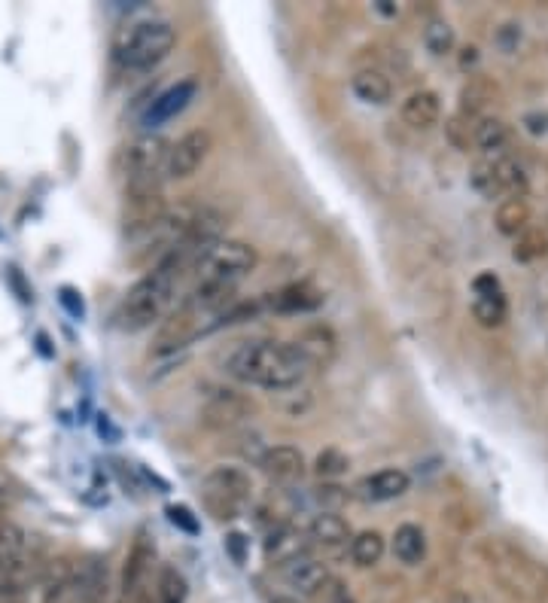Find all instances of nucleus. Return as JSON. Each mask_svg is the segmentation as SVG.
Segmentation results:
<instances>
[{
    "instance_id": "1",
    "label": "nucleus",
    "mask_w": 548,
    "mask_h": 603,
    "mask_svg": "<svg viewBox=\"0 0 548 603\" xmlns=\"http://www.w3.org/2000/svg\"><path fill=\"white\" fill-rule=\"evenodd\" d=\"M226 375L265 390H293L308 378V363L290 342H244L229 351Z\"/></svg>"
},
{
    "instance_id": "2",
    "label": "nucleus",
    "mask_w": 548,
    "mask_h": 603,
    "mask_svg": "<svg viewBox=\"0 0 548 603\" xmlns=\"http://www.w3.org/2000/svg\"><path fill=\"white\" fill-rule=\"evenodd\" d=\"M186 278H189V275L183 272V268H180L174 259H168V256L159 259V262L150 268V272L125 293V299H122V305H119V314H116V317H119V326L137 332V329H147V326L165 320L168 311L174 308L177 290H180V284H183Z\"/></svg>"
},
{
    "instance_id": "3",
    "label": "nucleus",
    "mask_w": 548,
    "mask_h": 603,
    "mask_svg": "<svg viewBox=\"0 0 548 603\" xmlns=\"http://www.w3.org/2000/svg\"><path fill=\"white\" fill-rule=\"evenodd\" d=\"M174 43L177 31L168 19H141L116 37L113 58L125 71H153L156 64L168 58Z\"/></svg>"
},
{
    "instance_id": "4",
    "label": "nucleus",
    "mask_w": 548,
    "mask_h": 603,
    "mask_svg": "<svg viewBox=\"0 0 548 603\" xmlns=\"http://www.w3.org/2000/svg\"><path fill=\"white\" fill-rule=\"evenodd\" d=\"M256 268V250L244 241H229L223 238L208 256L201 259L195 268L192 284L195 287H211V290H226L235 293V287Z\"/></svg>"
},
{
    "instance_id": "5",
    "label": "nucleus",
    "mask_w": 548,
    "mask_h": 603,
    "mask_svg": "<svg viewBox=\"0 0 548 603\" xmlns=\"http://www.w3.org/2000/svg\"><path fill=\"white\" fill-rule=\"evenodd\" d=\"M250 497H253V482L241 466H217L204 476V485H201L204 509L220 521L238 518L250 506Z\"/></svg>"
},
{
    "instance_id": "6",
    "label": "nucleus",
    "mask_w": 548,
    "mask_h": 603,
    "mask_svg": "<svg viewBox=\"0 0 548 603\" xmlns=\"http://www.w3.org/2000/svg\"><path fill=\"white\" fill-rule=\"evenodd\" d=\"M107 564L86 561L80 567H61L46 585V603H104Z\"/></svg>"
},
{
    "instance_id": "7",
    "label": "nucleus",
    "mask_w": 548,
    "mask_h": 603,
    "mask_svg": "<svg viewBox=\"0 0 548 603\" xmlns=\"http://www.w3.org/2000/svg\"><path fill=\"white\" fill-rule=\"evenodd\" d=\"M171 144L159 134H144L122 153V171L128 177V186H162L165 177V159Z\"/></svg>"
},
{
    "instance_id": "8",
    "label": "nucleus",
    "mask_w": 548,
    "mask_h": 603,
    "mask_svg": "<svg viewBox=\"0 0 548 603\" xmlns=\"http://www.w3.org/2000/svg\"><path fill=\"white\" fill-rule=\"evenodd\" d=\"M469 183L482 198H509L524 192V171L509 156H482L469 171Z\"/></svg>"
},
{
    "instance_id": "9",
    "label": "nucleus",
    "mask_w": 548,
    "mask_h": 603,
    "mask_svg": "<svg viewBox=\"0 0 548 603\" xmlns=\"http://www.w3.org/2000/svg\"><path fill=\"white\" fill-rule=\"evenodd\" d=\"M491 567L500 573V579L521 594H539L542 591V576L545 567L530 561L521 549H512L509 543H491Z\"/></svg>"
},
{
    "instance_id": "10",
    "label": "nucleus",
    "mask_w": 548,
    "mask_h": 603,
    "mask_svg": "<svg viewBox=\"0 0 548 603\" xmlns=\"http://www.w3.org/2000/svg\"><path fill=\"white\" fill-rule=\"evenodd\" d=\"M150 564H153V549L144 543V536L134 543L131 555L125 558V573H122V591L119 603H159L150 588Z\"/></svg>"
},
{
    "instance_id": "11",
    "label": "nucleus",
    "mask_w": 548,
    "mask_h": 603,
    "mask_svg": "<svg viewBox=\"0 0 548 603\" xmlns=\"http://www.w3.org/2000/svg\"><path fill=\"white\" fill-rule=\"evenodd\" d=\"M211 153V134L204 128H195L189 134H183V138L177 144H171L168 150V159H165V177L168 180H183V177H192L201 162L208 159Z\"/></svg>"
},
{
    "instance_id": "12",
    "label": "nucleus",
    "mask_w": 548,
    "mask_h": 603,
    "mask_svg": "<svg viewBox=\"0 0 548 603\" xmlns=\"http://www.w3.org/2000/svg\"><path fill=\"white\" fill-rule=\"evenodd\" d=\"M472 290H475L472 317L482 323V326H488V329L500 326L506 320V296H503L500 281L491 272H485V275H478L472 281Z\"/></svg>"
},
{
    "instance_id": "13",
    "label": "nucleus",
    "mask_w": 548,
    "mask_h": 603,
    "mask_svg": "<svg viewBox=\"0 0 548 603\" xmlns=\"http://www.w3.org/2000/svg\"><path fill=\"white\" fill-rule=\"evenodd\" d=\"M278 570H281V579L293 591H299L305 597L320 594V588H326V582H329V567L323 561L311 558L308 552L299 555V558H293V561H287V564H281Z\"/></svg>"
},
{
    "instance_id": "14",
    "label": "nucleus",
    "mask_w": 548,
    "mask_h": 603,
    "mask_svg": "<svg viewBox=\"0 0 548 603\" xmlns=\"http://www.w3.org/2000/svg\"><path fill=\"white\" fill-rule=\"evenodd\" d=\"M408 488H411V479L402 469H378V473L363 476L354 485V494L363 503H390V500H399Z\"/></svg>"
},
{
    "instance_id": "15",
    "label": "nucleus",
    "mask_w": 548,
    "mask_h": 603,
    "mask_svg": "<svg viewBox=\"0 0 548 603\" xmlns=\"http://www.w3.org/2000/svg\"><path fill=\"white\" fill-rule=\"evenodd\" d=\"M256 466L262 469V473H265L271 482L293 485V482H299L302 473H305V457H302V451L293 448V445H274V448H265V454L259 457Z\"/></svg>"
},
{
    "instance_id": "16",
    "label": "nucleus",
    "mask_w": 548,
    "mask_h": 603,
    "mask_svg": "<svg viewBox=\"0 0 548 603\" xmlns=\"http://www.w3.org/2000/svg\"><path fill=\"white\" fill-rule=\"evenodd\" d=\"M195 92H198V83H195V80H180L177 86L165 89V92H162L159 98H153V104L147 107L144 125H147V128H156V125L174 119L177 113H183V110L189 107V101L195 98Z\"/></svg>"
},
{
    "instance_id": "17",
    "label": "nucleus",
    "mask_w": 548,
    "mask_h": 603,
    "mask_svg": "<svg viewBox=\"0 0 548 603\" xmlns=\"http://www.w3.org/2000/svg\"><path fill=\"white\" fill-rule=\"evenodd\" d=\"M299 357L308 363V369H320V366H329L332 357H335V335L329 326H308L305 332H299V339L290 342Z\"/></svg>"
},
{
    "instance_id": "18",
    "label": "nucleus",
    "mask_w": 548,
    "mask_h": 603,
    "mask_svg": "<svg viewBox=\"0 0 548 603\" xmlns=\"http://www.w3.org/2000/svg\"><path fill=\"white\" fill-rule=\"evenodd\" d=\"M439 119H442V101H439V95L430 92V89L411 92V95L402 101V122L411 125V128L427 131V128H433Z\"/></svg>"
},
{
    "instance_id": "19",
    "label": "nucleus",
    "mask_w": 548,
    "mask_h": 603,
    "mask_svg": "<svg viewBox=\"0 0 548 603\" xmlns=\"http://www.w3.org/2000/svg\"><path fill=\"white\" fill-rule=\"evenodd\" d=\"M308 536H311L317 546H323L329 552L345 549L354 540L348 521L341 518L338 512H320V515H314V521L308 524Z\"/></svg>"
},
{
    "instance_id": "20",
    "label": "nucleus",
    "mask_w": 548,
    "mask_h": 603,
    "mask_svg": "<svg viewBox=\"0 0 548 603\" xmlns=\"http://www.w3.org/2000/svg\"><path fill=\"white\" fill-rule=\"evenodd\" d=\"M472 144L482 150L485 156H509V144H512V131L503 119L494 116H482L472 128Z\"/></svg>"
},
{
    "instance_id": "21",
    "label": "nucleus",
    "mask_w": 548,
    "mask_h": 603,
    "mask_svg": "<svg viewBox=\"0 0 548 603\" xmlns=\"http://www.w3.org/2000/svg\"><path fill=\"white\" fill-rule=\"evenodd\" d=\"M305 555V543H302V533L293 524H278L265 540V558L271 564H287L293 558Z\"/></svg>"
},
{
    "instance_id": "22",
    "label": "nucleus",
    "mask_w": 548,
    "mask_h": 603,
    "mask_svg": "<svg viewBox=\"0 0 548 603\" xmlns=\"http://www.w3.org/2000/svg\"><path fill=\"white\" fill-rule=\"evenodd\" d=\"M393 555L408 567H418L427 558V533L418 524H399L393 533Z\"/></svg>"
},
{
    "instance_id": "23",
    "label": "nucleus",
    "mask_w": 548,
    "mask_h": 603,
    "mask_svg": "<svg viewBox=\"0 0 548 603\" xmlns=\"http://www.w3.org/2000/svg\"><path fill=\"white\" fill-rule=\"evenodd\" d=\"M323 305V293L311 284H290L281 293H274L271 308L281 314H305Z\"/></svg>"
},
{
    "instance_id": "24",
    "label": "nucleus",
    "mask_w": 548,
    "mask_h": 603,
    "mask_svg": "<svg viewBox=\"0 0 548 603\" xmlns=\"http://www.w3.org/2000/svg\"><path fill=\"white\" fill-rule=\"evenodd\" d=\"M250 412H253V406H250L244 396H238V393H232V390H220V393L211 399V406H208V421L217 424V427H235V424L244 421Z\"/></svg>"
},
{
    "instance_id": "25",
    "label": "nucleus",
    "mask_w": 548,
    "mask_h": 603,
    "mask_svg": "<svg viewBox=\"0 0 548 603\" xmlns=\"http://www.w3.org/2000/svg\"><path fill=\"white\" fill-rule=\"evenodd\" d=\"M351 92L363 101V104H387L393 98V83L381 74V71H372V67H366V71L354 74L351 80Z\"/></svg>"
},
{
    "instance_id": "26",
    "label": "nucleus",
    "mask_w": 548,
    "mask_h": 603,
    "mask_svg": "<svg viewBox=\"0 0 548 603\" xmlns=\"http://www.w3.org/2000/svg\"><path fill=\"white\" fill-rule=\"evenodd\" d=\"M497 229L506 238H518L521 232L530 229V205L521 195H509L497 205Z\"/></svg>"
},
{
    "instance_id": "27",
    "label": "nucleus",
    "mask_w": 548,
    "mask_h": 603,
    "mask_svg": "<svg viewBox=\"0 0 548 603\" xmlns=\"http://www.w3.org/2000/svg\"><path fill=\"white\" fill-rule=\"evenodd\" d=\"M384 552H387V546L378 530H363L351 540V558L357 567H375L384 558Z\"/></svg>"
},
{
    "instance_id": "28",
    "label": "nucleus",
    "mask_w": 548,
    "mask_h": 603,
    "mask_svg": "<svg viewBox=\"0 0 548 603\" xmlns=\"http://www.w3.org/2000/svg\"><path fill=\"white\" fill-rule=\"evenodd\" d=\"M491 98H494V89H491V83H485V80H469L466 83V89H463V95H460V116H466V119H472V122H478L482 119V110L491 104Z\"/></svg>"
},
{
    "instance_id": "29",
    "label": "nucleus",
    "mask_w": 548,
    "mask_h": 603,
    "mask_svg": "<svg viewBox=\"0 0 548 603\" xmlns=\"http://www.w3.org/2000/svg\"><path fill=\"white\" fill-rule=\"evenodd\" d=\"M186 594H189L186 579L174 567H162L159 570V582H156V600L159 603H183Z\"/></svg>"
},
{
    "instance_id": "30",
    "label": "nucleus",
    "mask_w": 548,
    "mask_h": 603,
    "mask_svg": "<svg viewBox=\"0 0 548 603\" xmlns=\"http://www.w3.org/2000/svg\"><path fill=\"white\" fill-rule=\"evenodd\" d=\"M512 253L521 262H533V259H539V256L548 253V235L539 232V229H527V232H521L515 238V250Z\"/></svg>"
},
{
    "instance_id": "31",
    "label": "nucleus",
    "mask_w": 548,
    "mask_h": 603,
    "mask_svg": "<svg viewBox=\"0 0 548 603\" xmlns=\"http://www.w3.org/2000/svg\"><path fill=\"white\" fill-rule=\"evenodd\" d=\"M348 466H351V460H348L345 451L326 448V451H320L317 460H314V473H317L320 479H338V476L348 473Z\"/></svg>"
},
{
    "instance_id": "32",
    "label": "nucleus",
    "mask_w": 548,
    "mask_h": 603,
    "mask_svg": "<svg viewBox=\"0 0 548 603\" xmlns=\"http://www.w3.org/2000/svg\"><path fill=\"white\" fill-rule=\"evenodd\" d=\"M424 46L433 52V55H448L454 49V28L442 19H433L424 31Z\"/></svg>"
},
{
    "instance_id": "33",
    "label": "nucleus",
    "mask_w": 548,
    "mask_h": 603,
    "mask_svg": "<svg viewBox=\"0 0 548 603\" xmlns=\"http://www.w3.org/2000/svg\"><path fill=\"white\" fill-rule=\"evenodd\" d=\"M469 125L475 128V122L472 119H466V116H454L448 125H445V131H448V141L457 147V150H469V144H472V131H469Z\"/></svg>"
},
{
    "instance_id": "34",
    "label": "nucleus",
    "mask_w": 548,
    "mask_h": 603,
    "mask_svg": "<svg viewBox=\"0 0 548 603\" xmlns=\"http://www.w3.org/2000/svg\"><path fill=\"white\" fill-rule=\"evenodd\" d=\"M168 518H171V524H177V527L186 530V533H195V530H198V521H195V515H192L186 506H168Z\"/></svg>"
},
{
    "instance_id": "35",
    "label": "nucleus",
    "mask_w": 548,
    "mask_h": 603,
    "mask_svg": "<svg viewBox=\"0 0 548 603\" xmlns=\"http://www.w3.org/2000/svg\"><path fill=\"white\" fill-rule=\"evenodd\" d=\"M13 497H16V482H13V476L7 473V469H0V512L10 506Z\"/></svg>"
},
{
    "instance_id": "36",
    "label": "nucleus",
    "mask_w": 548,
    "mask_h": 603,
    "mask_svg": "<svg viewBox=\"0 0 548 603\" xmlns=\"http://www.w3.org/2000/svg\"><path fill=\"white\" fill-rule=\"evenodd\" d=\"M317 500L329 503V506H338L341 500H345V491L335 488V485H323V488H317Z\"/></svg>"
},
{
    "instance_id": "37",
    "label": "nucleus",
    "mask_w": 548,
    "mask_h": 603,
    "mask_svg": "<svg viewBox=\"0 0 548 603\" xmlns=\"http://www.w3.org/2000/svg\"><path fill=\"white\" fill-rule=\"evenodd\" d=\"M271 603H299V600L296 597H274Z\"/></svg>"
},
{
    "instance_id": "38",
    "label": "nucleus",
    "mask_w": 548,
    "mask_h": 603,
    "mask_svg": "<svg viewBox=\"0 0 548 603\" xmlns=\"http://www.w3.org/2000/svg\"><path fill=\"white\" fill-rule=\"evenodd\" d=\"M335 603H354V600H348V597H341V600H335Z\"/></svg>"
}]
</instances>
